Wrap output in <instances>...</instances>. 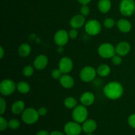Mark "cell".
<instances>
[{"instance_id": "obj_1", "label": "cell", "mask_w": 135, "mask_h": 135, "mask_svg": "<svg viewBox=\"0 0 135 135\" xmlns=\"http://www.w3.org/2000/svg\"><path fill=\"white\" fill-rule=\"evenodd\" d=\"M103 92L107 98L111 100H116L122 97L124 88L119 82L112 81L104 86Z\"/></svg>"}, {"instance_id": "obj_2", "label": "cell", "mask_w": 135, "mask_h": 135, "mask_svg": "<svg viewBox=\"0 0 135 135\" xmlns=\"http://www.w3.org/2000/svg\"><path fill=\"white\" fill-rule=\"evenodd\" d=\"M88 112L86 106L80 104L77 105L73 109L72 112V117L76 122L80 123H84L88 118Z\"/></svg>"}, {"instance_id": "obj_3", "label": "cell", "mask_w": 135, "mask_h": 135, "mask_svg": "<svg viewBox=\"0 0 135 135\" xmlns=\"http://www.w3.org/2000/svg\"><path fill=\"white\" fill-rule=\"evenodd\" d=\"M98 55L103 59H112L116 54L115 47L108 42L102 44L98 48Z\"/></svg>"}, {"instance_id": "obj_4", "label": "cell", "mask_w": 135, "mask_h": 135, "mask_svg": "<svg viewBox=\"0 0 135 135\" xmlns=\"http://www.w3.org/2000/svg\"><path fill=\"white\" fill-rule=\"evenodd\" d=\"M40 115L38 110L33 108H28L25 109L21 114L22 120L26 124H34L37 122L39 119Z\"/></svg>"}, {"instance_id": "obj_5", "label": "cell", "mask_w": 135, "mask_h": 135, "mask_svg": "<svg viewBox=\"0 0 135 135\" xmlns=\"http://www.w3.org/2000/svg\"><path fill=\"white\" fill-rule=\"evenodd\" d=\"M17 90V84L11 79H4L0 83V92L4 96L13 94Z\"/></svg>"}, {"instance_id": "obj_6", "label": "cell", "mask_w": 135, "mask_h": 135, "mask_svg": "<svg viewBox=\"0 0 135 135\" xmlns=\"http://www.w3.org/2000/svg\"><path fill=\"white\" fill-rule=\"evenodd\" d=\"M97 75V71L92 66H85L80 71L79 76L84 83H90L93 81Z\"/></svg>"}, {"instance_id": "obj_7", "label": "cell", "mask_w": 135, "mask_h": 135, "mask_svg": "<svg viewBox=\"0 0 135 135\" xmlns=\"http://www.w3.org/2000/svg\"><path fill=\"white\" fill-rule=\"evenodd\" d=\"M119 12L125 17H131L135 12L134 0H122L119 4Z\"/></svg>"}, {"instance_id": "obj_8", "label": "cell", "mask_w": 135, "mask_h": 135, "mask_svg": "<svg viewBox=\"0 0 135 135\" xmlns=\"http://www.w3.org/2000/svg\"><path fill=\"white\" fill-rule=\"evenodd\" d=\"M84 29L88 35L94 36L100 33L102 30V25L98 20L90 19L85 23Z\"/></svg>"}, {"instance_id": "obj_9", "label": "cell", "mask_w": 135, "mask_h": 135, "mask_svg": "<svg viewBox=\"0 0 135 135\" xmlns=\"http://www.w3.org/2000/svg\"><path fill=\"white\" fill-rule=\"evenodd\" d=\"M69 39V32L65 29L58 30L54 34V42L57 46H59V47L65 46L68 43Z\"/></svg>"}, {"instance_id": "obj_10", "label": "cell", "mask_w": 135, "mask_h": 135, "mask_svg": "<svg viewBox=\"0 0 135 135\" xmlns=\"http://www.w3.org/2000/svg\"><path fill=\"white\" fill-rule=\"evenodd\" d=\"M58 68L63 74H69L73 69V62L69 57H63L59 62Z\"/></svg>"}, {"instance_id": "obj_11", "label": "cell", "mask_w": 135, "mask_h": 135, "mask_svg": "<svg viewBox=\"0 0 135 135\" xmlns=\"http://www.w3.org/2000/svg\"><path fill=\"white\" fill-rule=\"evenodd\" d=\"M65 133L67 135H79L83 131V128L76 121L67 123L64 127Z\"/></svg>"}, {"instance_id": "obj_12", "label": "cell", "mask_w": 135, "mask_h": 135, "mask_svg": "<svg viewBox=\"0 0 135 135\" xmlns=\"http://www.w3.org/2000/svg\"><path fill=\"white\" fill-rule=\"evenodd\" d=\"M48 58L44 54H40L34 59L33 62V67L38 71L43 70L47 67L48 64Z\"/></svg>"}, {"instance_id": "obj_13", "label": "cell", "mask_w": 135, "mask_h": 135, "mask_svg": "<svg viewBox=\"0 0 135 135\" xmlns=\"http://www.w3.org/2000/svg\"><path fill=\"white\" fill-rule=\"evenodd\" d=\"M131 45L126 41H121L115 46L116 54L121 57L128 55L131 51Z\"/></svg>"}, {"instance_id": "obj_14", "label": "cell", "mask_w": 135, "mask_h": 135, "mask_svg": "<svg viewBox=\"0 0 135 135\" xmlns=\"http://www.w3.org/2000/svg\"><path fill=\"white\" fill-rule=\"evenodd\" d=\"M86 19L85 17L80 15H76L73 16L70 20V26L72 28L79 29L83 27L84 25H85Z\"/></svg>"}, {"instance_id": "obj_15", "label": "cell", "mask_w": 135, "mask_h": 135, "mask_svg": "<svg viewBox=\"0 0 135 135\" xmlns=\"http://www.w3.org/2000/svg\"><path fill=\"white\" fill-rule=\"evenodd\" d=\"M80 102L81 104L85 106H90L95 102V96L94 93L90 91H86L82 94L80 98Z\"/></svg>"}, {"instance_id": "obj_16", "label": "cell", "mask_w": 135, "mask_h": 135, "mask_svg": "<svg viewBox=\"0 0 135 135\" xmlns=\"http://www.w3.org/2000/svg\"><path fill=\"white\" fill-rule=\"evenodd\" d=\"M59 80L61 85L66 89H70L73 88L75 84L74 79L69 74H63Z\"/></svg>"}, {"instance_id": "obj_17", "label": "cell", "mask_w": 135, "mask_h": 135, "mask_svg": "<svg viewBox=\"0 0 135 135\" xmlns=\"http://www.w3.org/2000/svg\"><path fill=\"white\" fill-rule=\"evenodd\" d=\"M117 27L121 32L128 33L131 30L132 25L126 18H120L117 22Z\"/></svg>"}, {"instance_id": "obj_18", "label": "cell", "mask_w": 135, "mask_h": 135, "mask_svg": "<svg viewBox=\"0 0 135 135\" xmlns=\"http://www.w3.org/2000/svg\"><path fill=\"white\" fill-rule=\"evenodd\" d=\"M97 127V124L95 120L89 119H86L84 123L82 126L83 131L86 133H92L94 131Z\"/></svg>"}, {"instance_id": "obj_19", "label": "cell", "mask_w": 135, "mask_h": 135, "mask_svg": "<svg viewBox=\"0 0 135 135\" xmlns=\"http://www.w3.org/2000/svg\"><path fill=\"white\" fill-rule=\"evenodd\" d=\"M25 109V104L22 100H17L11 105V112L13 114H22Z\"/></svg>"}, {"instance_id": "obj_20", "label": "cell", "mask_w": 135, "mask_h": 135, "mask_svg": "<svg viewBox=\"0 0 135 135\" xmlns=\"http://www.w3.org/2000/svg\"><path fill=\"white\" fill-rule=\"evenodd\" d=\"M32 51L31 46L28 43H22L19 46L18 49V54L21 57L25 58L28 56Z\"/></svg>"}, {"instance_id": "obj_21", "label": "cell", "mask_w": 135, "mask_h": 135, "mask_svg": "<svg viewBox=\"0 0 135 135\" xmlns=\"http://www.w3.org/2000/svg\"><path fill=\"white\" fill-rule=\"evenodd\" d=\"M112 3L110 0H100L98 3V10L102 13H107L110 11Z\"/></svg>"}, {"instance_id": "obj_22", "label": "cell", "mask_w": 135, "mask_h": 135, "mask_svg": "<svg viewBox=\"0 0 135 135\" xmlns=\"http://www.w3.org/2000/svg\"><path fill=\"white\" fill-rule=\"evenodd\" d=\"M97 71V75L101 77H106L110 74L111 68L108 65L102 64L98 66L96 69Z\"/></svg>"}, {"instance_id": "obj_23", "label": "cell", "mask_w": 135, "mask_h": 135, "mask_svg": "<svg viewBox=\"0 0 135 135\" xmlns=\"http://www.w3.org/2000/svg\"><path fill=\"white\" fill-rule=\"evenodd\" d=\"M17 90L22 94H26L30 90V86L26 81H20L17 84Z\"/></svg>"}, {"instance_id": "obj_24", "label": "cell", "mask_w": 135, "mask_h": 135, "mask_svg": "<svg viewBox=\"0 0 135 135\" xmlns=\"http://www.w3.org/2000/svg\"><path fill=\"white\" fill-rule=\"evenodd\" d=\"M63 104L67 109H74L78 105L76 100L72 96H69L66 98L63 102Z\"/></svg>"}, {"instance_id": "obj_25", "label": "cell", "mask_w": 135, "mask_h": 135, "mask_svg": "<svg viewBox=\"0 0 135 135\" xmlns=\"http://www.w3.org/2000/svg\"><path fill=\"white\" fill-rule=\"evenodd\" d=\"M34 73V67L31 65H26L25 66L22 70V74L26 77H30L32 76Z\"/></svg>"}, {"instance_id": "obj_26", "label": "cell", "mask_w": 135, "mask_h": 135, "mask_svg": "<svg viewBox=\"0 0 135 135\" xmlns=\"http://www.w3.org/2000/svg\"><path fill=\"white\" fill-rule=\"evenodd\" d=\"M103 24H104V26L107 28H112L115 25L116 22L113 18L108 17L104 19Z\"/></svg>"}, {"instance_id": "obj_27", "label": "cell", "mask_w": 135, "mask_h": 135, "mask_svg": "<svg viewBox=\"0 0 135 135\" xmlns=\"http://www.w3.org/2000/svg\"><path fill=\"white\" fill-rule=\"evenodd\" d=\"M8 127L11 129H17L20 127V121L16 119H12L8 122Z\"/></svg>"}, {"instance_id": "obj_28", "label": "cell", "mask_w": 135, "mask_h": 135, "mask_svg": "<svg viewBox=\"0 0 135 135\" xmlns=\"http://www.w3.org/2000/svg\"><path fill=\"white\" fill-rule=\"evenodd\" d=\"M63 75V73H61V71L59 70V68L57 69H54V70L51 71V77L54 79L55 80H59V79L61 78V76Z\"/></svg>"}, {"instance_id": "obj_29", "label": "cell", "mask_w": 135, "mask_h": 135, "mask_svg": "<svg viewBox=\"0 0 135 135\" xmlns=\"http://www.w3.org/2000/svg\"><path fill=\"white\" fill-rule=\"evenodd\" d=\"M112 61L113 63V65L116 66L120 65L122 63L123 59L122 57L120 56V55H117V54H115V55H113L112 58Z\"/></svg>"}, {"instance_id": "obj_30", "label": "cell", "mask_w": 135, "mask_h": 135, "mask_svg": "<svg viewBox=\"0 0 135 135\" xmlns=\"http://www.w3.org/2000/svg\"><path fill=\"white\" fill-rule=\"evenodd\" d=\"M7 127L8 122L7 121V120L3 117L1 116L0 117V131H3L7 128Z\"/></svg>"}, {"instance_id": "obj_31", "label": "cell", "mask_w": 135, "mask_h": 135, "mask_svg": "<svg viewBox=\"0 0 135 135\" xmlns=\"http://www.w3.org/2000/svg\"><path fill=\"white\" fill-rule=\"evenodd\" d=\"M6 102L3 98H0V114L3 115L6 110Z\"/></svg>"}, {"instance_id": "obj_32", "label": "cell", "mask_w": 135, "mask_h": 135, "mask_svg": "<svg viewBox=\"0 0 135 135\" xmlns=\"http://www.w3.org/2000/svg\"><path fill=\"white\" fill-rule=\"evenodd\" d=\"M90 12V10L89 7L87 5H83L80 8V13L84 17H87L89 15Z\"/></svg>"}, {"instance_id": "obj_33", "label": "cell", "mask_w": 135, "mask_h": 135, "mask_svg": "<svg viewBox=\"0 0 135 135\" xmlns=\"http://www.w3.org/2000/svg\"><path fill=\"white\" fill-rule=\"evenodd\" d=\"M69 38L71 39H76L78 37V35H79V32H78L77 29H71L69 32Z\"/></svg>"}, {"instance_id": "obj_34", "label": "cell", "mask_w": 135, "mask_h": 135, "mask_svg": "<svg viewBox=\"0 0 135 135\" xmlns=\"http://www.w3.org/2000/svg\"><path fill=\"white\" fill-rule=\"evenodd\" d=\"M128 123L131 127L135 129V113L131 114L128 118Z\"/></svg>"}, {"instance_id": "obj_35", "label": "cell", "mask_w": 135, "mask_h": 135, "mask_svg": "<svg viewBox=\"0 0 135 135\" xmlns=\"http://www.w3.org/2000/svg\"><path fill=\"white\" fill-rule=\"evenodd\" d=\"M40 116H45L47 113V109L45 107H41L38 109Z\"/></svg>"}, {"instance_id": "obj_36", "label": "cell", "mask_w": 135, "mask_h": 135, "mask_svg": "<svg viewBox=\"0 0 135 135\" xmlns=\"http://www.w3.org/2000/svg\"><path fill=\"white\" fill-rule=\"evenodd\" d=\"M79 3H80L81 5H88L90 2L92 0H77Z\"/></svg>"}, {"instance_id": "obj_37", "label": "cell", "mask_w": 135, "mask_h": 135, "mask_svg": "<svg viewBox=\"0 0 135 135\" xmlns=\"http://www.w3.org/2000/svg\"><path fill=\"white\" fill-rule=\"evenodd\" d=\"M5 55V51H4L3 48L2 46H0V59H3Z\"/></svg>"}, {"instance_id": "obj_38", "label": "cell", "mask_w": 135, "mask_h": 135, "mask_svg": "<svg viewBox=\"0 0 135 135\" xmlns=\"http://www.w3.org/2000/svg\"><path fill=\"white\" fill-rule=\"evenodd\" d=\"M36 135H49V133L46 131H40L37 133Z\"/></svg>"}, {"instance_id": "obj_39", "label": "cell", "mask_w": 135, "mask_h": 135, "mask_svg": "<svg viewBox=\"0 0 135 135\" xmlns=\"http://www.w3.org/2000/svg\"><path fill=\"white\" fill-rule=\"evenodd\" d=\"M50 135H65V134H63V133H61V132L57 131H55L51 132V133H50Z\"/></svg>"}, {"instance_id": "obj_40", "label": "cell", "mask_w": 135, "mask_h": 135, "mask_svg": "<svg viewBox=\"0 0 135 135\" xmlns=\"http://www.w3.org/2000/svg\"><path fill=\"white\" fill-rule=\"evenodd\" d=\"M86 135H94V134H91V133H88V134H86Z\"/></svg>"}, {"instance_id": "obj_41", "label": "cell", "mask_w": 135, "mask_h": 135, "mask_svg": "<svg viewBox=\"0 0 135 135\" xmlns=\"http://www.w3.org/2000/svg\"><path fill=\"white\" fill-rule=\"evenodd\" d=\"M134 13H135V12H134Z\"/></svg>"}]
</instances>
